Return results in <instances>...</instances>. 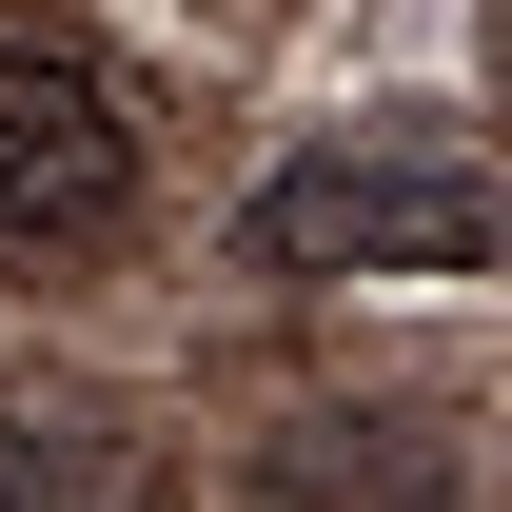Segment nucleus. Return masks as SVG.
Listing matches in <instances>:
<instances>
[{
	"label": "nucleus",
	"instance_id": "obj_1",
	"mask_svg": "<svg viewBox=\"0 0 512 512\" xmlns=\"http://www.w3.org/2000/svg\"><path fill=\"white\" fill-rule=\"evenodd\" d=\"M237 237H256V276H493L512 256V178L473 138H434V119H355L316 158H276Z\"/></svg>",
	"mask_w": 512,
	"mask_h": 512
},
{
	"label": "nucleus",
	"instance_id": "obj_3",
	"mask_svg": "<svg viewBox=\"0 0 512 512\" xmlns=\"http://www.w3.org/2000/svg\"><path fill=\"white\" fill-rule=\"evenodd\" d=\"M493 20H512V0H493Z\"/></svg>",
	"mask_w": 512,
	"mask_h": 512
},
{
	"label": "nucleus",
	"instance_id": "obj_2",
	"mask_svg": "<svg viewBox=\"0 0 512 512\" xmlns=\"http://www.w3.org/2000/svg\"><path fill=\"white\" fill-rule=\"evenodd\" d=\"M119 197H138V138H119V99H99L79 60H40V40H0V237H20V256L119 237Z\"/></svg>",
	"mask_w": 512,
	"mask_h": 512
}]
</instances>
